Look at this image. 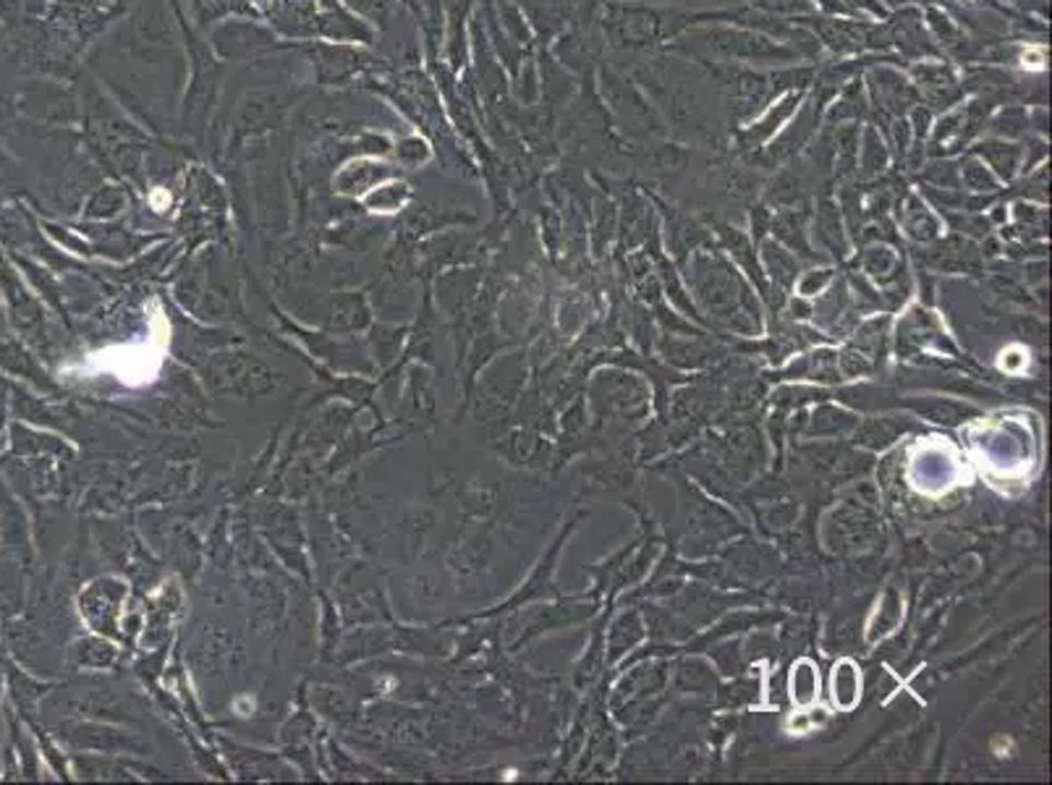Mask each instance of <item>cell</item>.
Segmentation results:
<instances>
[{
    "label": "cell",
    "mask_w": 1052,
    "mask_h": 785,
    "mask_svg": "<svg viewBox=\"0 0 1052 785\" xmlns=\"http://www.w3.org/2000/svg\"><path fill=\"white\" fill-rule=\"evenodd\" d=\"M234 359H215L213 369V382L226 380V385H221L217 393H236L244 395V399H251V395H262L275 388V372H270L262 361L249 359L244 354H231Z\"/></svg>",
    "instance_id": "1"
},
{
    "label": "cell",
    "mask_w": 1052,
    "mask_h": 785,
    "mask_svg": "<svg viewBox=\"0 0 1052 785\" xmlns=\"http://www.w3.org/2000/svg\"><path fill=\"white\" fill-rule=\"evenodd\" d=\"M69 738L76 747H84L87 751H101V754H147L150 751V744L144 741V738L95 723L76 725Z\"/></svg>",
    "instance_id": "2"
},
{
    "label": "cell",
    "mask_w": 1052,
    "mask_h": 785,
    "mask_svg": "<svg viewBox=\"0 0 1052 785\" xmlns=\"http://www.w3.org/2000/svg\"><path fill=\"white\" fill-rule=\"evenodd\" d=\"M82 646L84 650H76V655L82 657L84 668H110L116 663V646L103 639H84Z\"/></svg>",
    "instance_id": "3"
},
{
    "label": "cell",
    "mask_w": 1052,
    "mask_h": 785,
    "mask_svg": "<svg viewBox=\"0 0 1052 785\" xmlns=\"http://www.w3.org/2000/svg\"><path fill=\"white\" fill-rule=\"evenodd\" d=\"M903 430H906V427L896 425L893 419H872V421H866L859 438H862V443H866V445H888L898 438V432H903Z\"/></svg>",
    "instance_id": "4"
},
{
    "label": "cell",
    "mask_w": 1052,
    "mask_h": 785,
    "mask_svg": "<svg viewBox=\"0 0 1052 785\" xmlns=\"http://www.w3.org/2000/svg\"><path fill=\"white\" fill-rule=\"evenodd\" d=\"M1044 66H1048V52H1044L1040 45H1029V48L1021 52V69L1044 71Z\"/></svg>",
    "instance_id": "5"
}]
</instances>
